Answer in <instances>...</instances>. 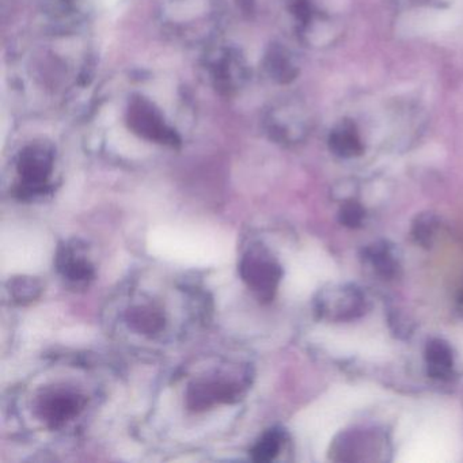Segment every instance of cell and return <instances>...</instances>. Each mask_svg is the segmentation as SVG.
<instances>
[{
    "label": "cell",
    "instance_id": "obj_6",
    "mask_svg": "<svg viewBox=\"0 0 463 463\" xmlns=\"http://www.w3.org/2000/svg\"><path fill=\"white\" fill-rule=\"evenodd\" d=\"M262 127L270 139L281 145H295L307 134L308 118L306 110L294 99L273 102L265 110Z\"/></svg>",
    "mask_w": 463,
    "mask_h": 463
},
{
    "label": "cell",
    "instance_id": "obj_8",
    "mask_svg": "<svg viewBox=\"0 0 463 463\" xmlns=\"http://www.w3.org/2000/svg\"><path fill=\"white\" fill-rule=\"evenodd\" d=\"M240 275L260 300H272L281 280V268L272 259L249 253L240 265Z\"/></svg>",
    "mask_w": 463,
    "mask_h": 463
},
{
    "label": "cell",
    "instance_id": "obj_1",
    "mask_svg": "<svg viewBox=\"0 0 463 463\" xmlns=\"http://www.w3.org/2000/svg\"><path fill=\"white\" fill-rule=\"evenodd\" d=\"M162 94L151 86L150 78H132L99 102L94 113L96 127H118L146 145L175 150L183 145L181 115L188 105L180 91L170 99Z\"/></svg>",
    "mask_w": 463,
    "mask_h": 463
},
{
    "label": "cell",
    "instance_id": "obj_15",
    "mask_svg": "<svg viewBox=\"0 0 463 463\" xmlns=\"http://www.w3.org/2000/svg\"><path fill=\"white\" fill-rule=\"evenodd\" d=\"M365 261L373 268L376 273L382 278L392 279L397 275L400 269L397 256L394 254L392 246L384 242H376L367 246L363 251Z\"/></svg>",
    "mask_w": 463,
    "mask_h": 463
},
{
    "label": "cell",
    "instance_id": "obj_11",
    "mask_svg": "<svg viewBox=\"0 0 463 463\" xmlns=\"http://www.w3.org/2000/svg\"><path fill=\"white\" fill-rule=\"evenodd\" d=\"M262 67L267 77L279 85L291 83L299 74L294 53L283 44H272L268 48Z\"/></svg>",
    "mask_w": 463,
    "mask_h": 463
},
{
    "label": "cell",
    "instance_id": "obj_5",
    "mask_svg": "<svg viewBox=\"0 0 463 463\" xmlns=\"http://www.w3.org/2000/svg\"><path fill=\"white\" fill-rule=\"evenodd\" d=\"M56 151L47 140H34L18 151L15 158L21 199L37 196L50 189V181L55 172Z\"/></svg>",
    "mask_w": 463,
    "mask_h": 463
},
{
    "label": "cell",
    "instance_id": "obj_7",
    "mask_svg": "<svg viewBox=\"0 0 463 463\" xmlns=\"http://www.w3.org/2000/svg\"><path fill=\"white\" fill-rule=\"evenodd\" d=\"M316 308L318 316L326 321H354L367 310V299L356 287L333 286L319 294Z\"/></svg>",
    "mask_w": 463,
    "mask_h": 463
},
{
    "label": "cell",
    "instance_id": "obj_16",
    "mask_svg": "<svg viewBox=\"0 0 463 463\" xmlns=\"http://www.w3.org/2000/svg\"><path fill=\"white\" fill-rule=\"evenodd\" d=\"M127 319L137 332L143 333V335H156V333L161 332L165 325V318L161 311L156 310L150 306H137V307L131 308Z\"/></svg>",
    "mask_w": 463,
    "mask_h": 463
},
{
    "label": "cell",
    "instance_id": "obj_10",
    "mask_svg": "<svg viewBox=\"0 0 463 463\" xmlns=\"http://www.w3.org/2000/svg\"><path fill=\"white\" fill-rule=\"evenodd\" d=\"M238 387L229 382L202 381L192 384L186 395L192 411H205L216 403H229L237 400Z\"/></svg>",
    "mask_w": 463,
    "mask_h": 463
},
{
    "label": "cell",
    "instance_id": "obj_4",
    "mask_svg": "<svg viewBox=\"0 0 463 463\" xmlns=\"http://www.w3.org/2000/svg\"><path fill=\"white\" fill-rule=\"evenodd\" d=\"M203 77L222 97H234L250 80L251 69L245 53L237 45L215 42L204 48Z\"/></svg>",
    "mask_w": 463,
    "mask_h": 463
},
{
    "label": "cell",
    "instance_id": "obj_12",
    "mask_svg": "<svg viewBox=\"0 0 463 463\" xmlns=\"http://www.w3.org/2000/svg\"><path fill=\"white\" fill-rule=\"evenodd\" d=\"M58 269L72 283H85L93 278V267L89 260L74 246H63L56 259Z\"/></svg>",
    "mask_w": 463,
    "mask_h": 463
},
{
    "label": "cell",
    "instance_id": "obj_9",
    "mask_svg": "<svg viewBox=\"0 0 463 463\" xmlns=\"http://www.w3.org/2000/svg\"><path fill=\"white\" fill-rule=\"evenodd\" d=\"M83 400L80 395L70 392H52L40 400V416L51 428H59L66 424L72 417L80 413Z\"/></svg>",
    "mask_w": 463,
    "mask_h": 463
},
{
    "label": "cell",
    "instance_id": "obj_17",
    "mask_svg": "<svg viewBox=\"0 0 463 463\" xmlns=\"http://www.w3.org/2000/svg\"><path fill=\"white\" fill-rule=\"evenodd\" d=\"M283 443V436L279 430H273L265 433L251 449V458L256 462H270L279 455Z\"/></svg>",
    "mask_w": 463,
    "mask_h": 463
},
{
    "label": "cell",
    "instance_id": "obj_14",
    "mask_svg": "<svg viewBox=\"0 0 463 463\" xmlns=\"http://www.w3.org/2000/svg\"><path fill=\"white\" fill-rule=\"evenodd\" d=\"M330 150L341 158H354L363 153L362 139L354 124L343 121L330 134Z\"/></svg>",
    "mask_w": 463,
    "mask_h": 463
},
{
    "label": "cell",
    "instance_id": "obj_2",
    "mask_svg": "<svg viewBox=\"0 0 463 463\" xmlns=\"http://www.w3.org/2000/svg\"><path fill=\"white\" fill-rule=\"evenodd\" d=\"M20 77L24 86L45 99H64L83 88L90 77V52L77 28L56 26L24 53Z\"/></svg>",
    "mask_w": 463,
    "mask_h": 463
},
{
    "label": "cell",
    "instance_id": "obj_18",
    "mask_svg": "<svg viewBox=\"0 0 463 463\" xmlns=\"http://www.w3.org/2000/svg\"><path fill=\"white\" fill-rule=\"evenodd\" d=\"M42 283L34 278H17L10 283V294L18 303H31L42 294Z\"/></svg>",
    "mask_w": 463,
    "mask_h": 463
},
{
    "label": "cell",
    "instance_id": "obj_19",
    "mask_svg": "<svg viewBox=\"0 0 463 463\" xmlns=\"http://www.w3.org/2000/svg\"><path fill=\"white\" fill-rule=\"evenodd\" d=\"M436 230H438V222L436 218L430 213H422L417 216L416 222L413 224V237L420 245L428 246L432 245L433 238H435Z\"/></svg>",
    "mask_w": 463,
    "mask_h": 463
},
{
    "label": "cell",
    "instance_id": "obj_20",
    "mask_svg": "<svg viewBox=\"0 0 463 463\" xmlns=\"http://www.w3.org/2000/svg\"><path fill=\"white\" fill-rule=\"evenodd\" d=\"M340 221L344 226L356 229V227L362 226L363 221H364V210L357 203H345L340 211Z\"/></svg>",
    "mask_w": 463,
    "mask_h": 463
},
{
    "label": "cell",
    "instance_id": "obj_13",
    "mask_svg": "<svg viewBox=\"0 0 463 463\" xmlns=\"http://www.w3.org/2000/svg\"><path fill=\"white\" fill-rule=\"evenodd\" d=\"M425 363H427L428 373L432 378L446 381L452 375L454 368V354L451 346L440 338H433L425 348Z\"/></svg>",
    "mask_w": 463,
    "mask_h": 463
},
{
    "label": "cell",
    "instance_id": "obj_3",
    "mask_svg": "<svg viewBox=\"0 0 463 463\" xmlns=\"http://www.w3.org/2000/svg\"><path fill=\"white\" fill-rule=\"evenodd\" d=\"M226 21L222 0H162L158 23L165 36L184 47H202L218 42Z\"/></svg>",
    "mask_w": 463,
    "mask_h": 463
}]
</instances>
